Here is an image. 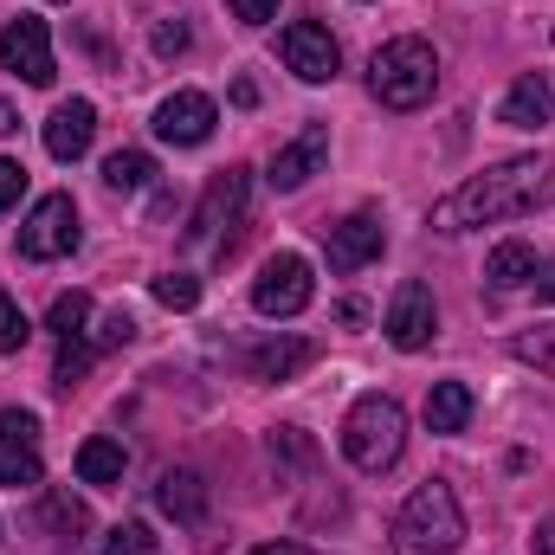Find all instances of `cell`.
I'll list each match as a JSON object with an SVG mask.
<instances>
[{
    "mask_svg": "<svg viewBox=\"0 0 555 555\" xmlns=\"http://www.w3.org/2000/svg\"><path fill=\"white\" fill-rule=\"evenodd\" d=\"M550 201H555V155H511V162H491L485 175H472L465 188H452L433 207V227L439 233L504 227V220H524Z\"/></svg>",
    "mask_w": 555,
    "mask_h": 555,
    "instance_id": "1",
    "label": "cell"
},
{
    "mask_svg": "<svg viewBox=\"0 0 555 555\" xmlns=\"http://www.w3.org/2000/svg\"><path fill=\"white\" fill-rule=\"evenodd\" d=\"M369 91L388 104V111H420V104H433V91H439V52L414 39V33H401V39H388L375 59H369Z\"/></svg>",
    "mask_w": 555,
    "mask_h": 555,
    "instance_id": "2",
    "label": "cell"
},
{
    "mask_svg": "<svg viewBox=\"0 0 555 555\" xmlns=\"http://www.w3.org/2000/svg\"><path fill=\"white\" fill-rule=\"evenodd\" d=\"M465 543V511L446 478H426L395 517V555H452Z\"/></svg>",
    "mask_w": 555,
    "mask_h": 555,
    "instance_id": "3",
    "label": "cell"
},
{
    "mask_svg": "<svg viewBox=\"0 0 555 555\" xmlns=\"http://www.w3.org/2000/svg\"><path fill=\"white\" fill-rule=\"evenodd\" d=\"M343 452L369 478L388 472V465H401V452H408V414H401V401L395 395H362L349 408V420H343Z\"/></svg>",
    "mask_w": 555,
    "mask_h": 555,
    "instance_id": "4",
    "label": "cell"
},
{
    "mask_svg": "<svg viewBox=\"0 0 555 555\" xmlns=\"http://www.w3.org/2000/svg\"><path fill=\"white\" fill-rule=\"evenodd\" d=\"M78 201L72 194H46V201H33V214L20 220V259H65V253H78Z\"/></svg>",
    "mask_w": 555,
    "mask_h": 555,
    "instance_id": "5",
    "label": "cell"
},
{
    "mask_svg": "<svg viewBox=\"0 0 555 555\" xmlns=\"http://www.w3.org/2000/svg\"><path fill=\"white\" fill-rule=\"evenodd\" d=\"M310 297H317V278H310L304 253H278V259H266V272L253 278V310L259 317H297Z\"/></svg>",
    "mask_w": 555,
    "mask_h": 555,
    "instance_id": "6",
    "label": "cell"
},
{
    "mask_svg": "<svg viewBox=\"0 0 555 555\" xmlns=\"http://www.w3.org/2000/svg\"><path fill=\"white\" fill-rule=\"evenodd\" d=\"M0 72H13V78H26V85H52V78H59L46 20H33V13L7 20V33H0Z\"/></svg>",
    "mask_w": 555,
    "mask_h": 555,
    "instance_id": "7",
    "label": "cell"
},
{
    "mask_svg": "<svg viewBox=\"0 0 555 555\" xmlns=\"http://www.w3.org/2000/svg\"><path fill=\"white\" fill-rule=\"evenodd\" d=\"M46 478V459H39V414L26 408H7L0 414V485L7 491H26Z\"/></svg>",
    "mask_w": 555,
    "mask_h": 555,
    "instance_id": "8",
    "label": "cell"
},
{
    "mask_svg": "<svg viewBox=\"0 0 555 555\" xmlns=\"http://www.w3.org/2000/svg\"><path fill=\"white\" fill-rule=\"evenodd\" d=\"M278 52H284V65H291L304 85H330V78H336V65H343V52H336L330 26H317V20H291V26L278 33Z\"/></svg>",
    "mask_w": 555,
    "mask_h": 555,
    "instance_id": "9",
    "label": "cell"
},
{
    "mask_svg": "<svg viewBox=\"0 0 555 555\" xmlns=\"http://www.w3.org/2000/svg\"><path fill=\"white\" fill-rule=\"evenodd\" d=\"M382 330H388V343L395 349H426L433 336H439V304H433V291L420 284V278H408L401 291H395V304H388V317H382Z\"/></svg>",
    "mask_w": 555,
    "mask_h": 555,
    "instance_id": "10",
    "label": "cell"
},
{
    "mask_svg": "<svg viewBox=\"0 0 555 555\" xmlns=\"http://www.w3.org/2000/svg\"><path fill=\"white\" fill-rule=\"evenodd\" d=\"M246 168H220L214 181H207V194H201V207H194V220H188V240L194 246H207V240H220V227H233L240 214H246Z\"/></svg>",
    "mask_w": 555,
    "mask_h": 555,
    "instance_id": "11",
    "label": "cell"
},
{
    "mask_svg": "<svg viewBox=\"0 0 555 555\" xmlns=\"http://www.w3.org/2000/svg\"><path fill=\"white\" fill-rule=\"evenodd\" d=\"M214 98L207 91H175V98H162V111H155V137L175 142V149H201V142L214 137Z\"/></svg>",
    "mask_w": 555,
    "mask_h": 555,
    "instance_id": "12",
    "label": "cell"
},
{
    "mask_svg": "<svg viewBox=\"0 0 555 555\" xmlns=\"http://www.w3.org/2000/svg\"><path fill=\"white\" fill-rule=\"evenodd\" d=\"M382 220L375 214H349V220H336L330 227V272H362V266H375L382 259Z\"/></svg>",
    "mask_w": 555,
    "mask_h": 555,
    "instance_id": "13",
    "label": "cell"
},
{
    "mask_svg": "<svg viewBox=\"0 0 555 555\" xmlns=\"http://www.w3.org/2000/svg\"><path fill=\"white\" fill-rule=\"evenodd\" d=\"M323 162H330V130H323V124H310L297 142H284V149L272 155V175H266V181H272L278 194H297Z\"/></svg>",
    "mask_w": 555,
    "mask_h": 555,
    "instance_id": "14",
    "label": "cell"
},
{
    "mask_svg": "<svg viewBox=\"0 0 555 555\" xmlns=\"http://www.w3.org/2000/svg\"><path fill=\"white\" fill-rule=\"evenodd\" d=\"M98 137V111H91V98H65L52 117H46V155L52 162H78L85 149Z\"/></svg>",
    "mask_w": 555,
    "mask_h": 555,
    "instance_id": "15",
    "label": "cell"
},
{
    "mask_svg": "<svg viewBox=\"0 0 555 555\" xmlns=\"http://www.w3.org/2000/svg\"><path fill=\"white\" fill-rule=\"evenodd\" d=\"M555 117V85L543 72H524L511 91H504V104H498V124L504 130H543Z\"/></svg>",
    "mask_w": 555,
    "mask_h": 555,
    "instance_id": "16",
    "label": "cell"
},
{
    "mask_svg": "<svg viewBox=\"0 0 555 555\" xmlns=\"http://www.w3.org/2000/svg\"><path fill=\"white\" fill-rule=\"evenodd\" d=\"M310 362H317V343H310V336H278V343H266V349L246 356L253 382H291V375H304Z\"/></svg>",
    "mask_w": 555,
    "mask_h": 555,
    "instance_id": "17",
    "label": "cell"
},
{
    "mask_svg": "<svg viewBox=\"0 0 555 555\" xmlns=\"http://www.w3.org/2000/svg\"><path fill=\"white\" fill-rule=\"evenodd\" d=\"M155 504H162L175 524H201V517H207V478H201V472H162V478H155Z\"/></svg>",
    "mask_w": 555,
    "mask_h": 555,
    "instance_id": "18",
    "label": "cell"
},
{
    "mask_svg": "<svg viewBox=\"0 0 555 555\" xmlns=\"http://www.w3.org/2000/svg\"><path fill=\"white\" fill-rule=\"evenodd\" d=\"M124 465H130V452H124V439H111V433H98V439L78 446V478L98 485V491L124 485Z\"/></svg>",
    "mask_w": 555,
    "mask_h": 555,
    "instance_id": "19",
    "label": "cell"
},
{
    "mask_svg": "<svg viewBox=\"0 0 555 555\" xmlns=\"http://www.w3.org/2000/svg\"><path fill=\"white\" fill-rule=\"evenodd\" d=\"M537 266H543V253H537V246L504 240V246L485 259V278H491V291H524V284H537Z\"/></svg>",
    "mask_w": 555,
    "mask_h": 555,
    "instance_id": "20",
    "label": "cell"
},
{
    "mask_svg": "<svg viewBox=\"0 0 555 555\" xmlns=\"http://www.w3.org/2000/svg\"><path fill=\"white\" fill-rule=\"evenodd\" d=\"M465 420H472V388L465 382H439L426 395V426L433 433H465Z\"/></svg>",
    "mask_w": 555,
    "mask_h": 555,
    "instance_id": "21",
    "label": "cell"
},
{
    "mask_svg": "<svg viewBox=\"0 0 555 555\" xmlns=\"http://www.w3.org/2000/svg\"><path fill=\"white\" fill-rule=\"evenodd\" d=\"M149 175H155V162H149L142 149H117V155L104 162V188H111V194H142Z\"/></svg>",
    "mask_w": 555,
    "mask_h": 555,
    "instance_id": "22",
    "label": "cell"
},
{
    "mask_svg": "<svg viewBox=\"0 0 555 555\" xmlns=\"http://www.w3.org/2000/svg\"><path fill=\"white\" fill-rule=\"evenodd\" d=\"M85 323H91V297H85V291H59L52 310H46V330H52L59 343H72V336H85Z\"/></svg>",
    "mask_w": 555,
    "mask_h": 555,
    "instance_id": "23",
    "label": "cell"
},
{
    "mask_svg": "<svg viewBox=\"0 0 555 555\" xmlns=\"http://www.w3.org/2000/svg\"><path fill=\"white\" fill-rule=\"evenodd\" d=\"M91 356H98V343H85V336H72V343H59V369H52V388H78L85 382V369H91Z\"/></svg>",
    "mask_w": 555,
    "mask_h": 555,
    "instance_id": "24",
    "label": "cell"
},
{
    "mask_svg": "<svg viewBox=\"0 0 555 555\" xmlns=\"http://www.w3.org/2000/svg\"><path fill=\"white\" fill-rule=\"evenodd\" d=\"M155 304H162V310H194V304H201V278L194 272H162L155 278Z\"/></svg>",
    "mask_w": 555,
    "mask_h": 555,
    "instance_id": "25",
    "label": "cell"
},
{
    "mask_svg": "<svg viewBox=\"0 0 555 555\" xmlns=\"http://www.w3.org/2000/svg\"><path fill=\"white\" fill-rule=\"evenodd\" d=\"M511 356L530 362V369H543V375L555 382V330H524V336L511 343Z\"/></svg>",
    "mask_w": 555,
    "mask_h": 555,
    "instance_id": "26",
    "label": "cell"
},
{
    "mask_svg": "<svg viewBox=\"0 0 555 555\" xmlns=\"http://www.w3.org/2000/svg\"><path fill=\"white\" fill-rule=\"evenodd\" d=\"M26 343H33V323H26V310L0 291V356H20Z\"/></svg>",
    "mask_w": 555,
    "mask_h": 555,
    "instance_id": "27",
    "label": "cell"
},
{
    "mask_svg": "<svg viewBox=\"0 0 555 555\" xmlns=\"http://www.w3.org/2000/svg\"><path fill=\"white\" fill-rule=\"evenodd\" d=\"M46 524H52V530H65V537H72V530H85V524H91V517H85V504H78V498H72V491H46Z\"/></svg>",
    "mask_w": 555,
    "mask_h": 555,
    "instance_id": "28",
    "label": "cell"
},
{
    "mask_svg": "<svg viewBox=\"0 0 555 555\" xmlns=\"http://www.w3.org/2000/svg\"><path fill=\"white\" fill-rule=\"evenodd\" d=\"M149 550H155L149 524H117V530L104 537V550H98V555H149Z\"/></svg>",
    "mask_w": 555,
    "mask_h": 555,
    "instance_id": "29",
    "label": "cell"
},
{
    "mask_svg": "<svg viewBox=\"0 0 555 555\" xmlns=\"http://www.w3.org/2000/svg\"><path fill=\"white\" fill-rule=\"evenodd\" d=\"M124 343H137V317L130 310H111L104 330H98V349H124Z\"/></svg>",
    "mask_w": 555,
    "mask_h": 555,
    "instance_id": "30",
    "label": "cell"
},
{
    "mask_svg": "<svg viewBox=\"0 0 555 555\" xmlns=\"http://www.w3.org/2000/svg\"><path fill=\"white\" fill-rule=\"evenodd\" d=\"M20 194H26V168H20L13 155H0V214H13Z\"/></svg>",
    "mask_w": 555,
    "mask_h": 555,
    "instance_id": "31",
    "label": "cell"
},
{
    "mask_svg": "<svg viewBox=\"0 0 555 555\" xmlns=\"http://www.w3.org/2000/svg\"><path fill=\"white\" fill-rule=\"evenodd\" d=\"M155 52H162V59H181V52H188V26H181V20H162V26H155Z\"/></svg>",
    "mask_w": 555,
    "mask_h": 555,
    "instance_id": "32",
    "label": "cell"
},
{
    "mask_svg": "<svg viewBox=\"0 0 555 555\" xmlns=\"http://www.w3.org/2000/svg\"><path fill=\"white\" fill-rule=\"evenodd\" d=\"M227 7H233V13H240L246 26H266V20L278 13V0H227Z\"/></svg>",
    "mask_w": 555,
    "mask_h": 555,
    "instance_id": "33",
    "label": "cell"
},
{
    "mask_svg": "<svg viewBox=\"0 0 555 555\" xmlns=\"http://www.w3.org/2000/svg\"><path fill=\"white\" fill-rule=\"evenodd\" d=\"M530 291H537V304H555V259L537 266V284H530Z\"/></svg>",
    "mask_w": 555,
    "mask_h": 555,
    "instance_id": "34",
    "label": "cell"
},
{
    "mask_svg": "<svg viewBox=\"0 0 555 555\" xmlns=\"http://www.w3.org/2000/svg\"><path fill=\"white\" fill-rule=\"evenodd\" d=\"M530 555H555V517L537 524V537H530Z\"/></svg>",
    "mask_w": 555,
    "mask_h": 555,
    "instance_id": "35",
    "label": "cell"
},
{
    "mask_svg": "<svg viewBox=\"0 0 555 555\" xmlns=\"http://www.w3.org/2000/svg\"><path fill=\"white\" fill-rule=\"evenodd\" d=\"M13 130H20V111H13V104L0 98V137H13Z\"/></svg>",
    "mask_w": 555,
    "mask_h": 555,
    "instance_id": "36",
    "label": "cell"
},
{
    "mask_svg": "<svg viewBox=\"0 0 555 555\" xmlns=\"http://www.w3.org/2000/svg\"><path fill=\"white\" fill-rule=\"evenodd\" d=\"M253 555H310L304 543H266V550H253Z\"/></svg>",
    "mask_w": 555,
    "mask_h": 555,
    "instance_id": "37",
    "label": "cell"
}]
</instances>
